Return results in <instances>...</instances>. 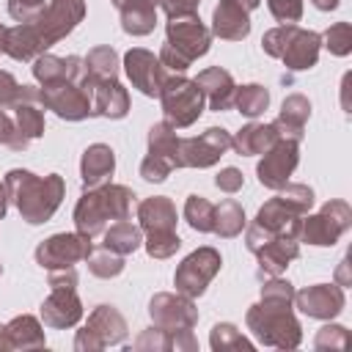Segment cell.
<instances>
[{
	"label": "cell",
	"instance_id": "6da1fadb",
	"mask_svg": "<svg viewBox=\"0 0 352 352\" xmlns=\"http://www.w3.org/2000/svg\"><path fill=\"white\" fill-rule=\"evenodd\" d=\"M85 16V0H50L41 14L16 28H6L3 52L14 60H33L66 38Z\"/></svg>",
	"mask_w": 352,
	"mask_h": 352
},
{
	"label": "cell",
	"instance_id": "7a4b0ae2",
	"mask_svg": "<svg viewBox=\"0 0 352 352\" xmlns=\"http://www.w3.org/2000/svg\"><path fill=\"white\" fill-rule=\"evenodd\" d=\"M3 182L8 190V204H14L16 212L22 214V220L30 226H41V223L52 220V214L58 212V206L66 195L63 176H58V173L36 176L25 168H11Z\"/></svg>",
	"mask_w": 352,
	"mask_h": 352
},
{
	"label": "cell",
	"instance_id": "3957f363",
	"mask_svg": "<svg viewBox=\"0 0 352 352\" xmlns=\"http://www.w3.org/2000/svg\"><path fill=\"white\" fill-rule=\"evenodd\" d=\"M135 204V192L124 184H99L82 192L74 206V226L85 236H96L113 220H129Z\"/></svg>",
	"mask_w": 352,
	"mask_h": 352
},
{
	"label": "cell",
	"instance_id": "277c9868",
	"mask_svg": "<svg viewBox=\"0 0 352 352\" xmlns=\"http://www.w3.org/2000/svg\"><path fill=\"white\" fill-rule=\"evenodd\" d=\"M248 330L256 336L258 344L275 346V349H294L302 341V327L294 316L292 302H272L258 300L245 314Z\"/></svg>",
	"mask_w": 352,
	"mask_h": 352
},
{
	"label": "cell",
	"instance_id": "5b68a950",
	"mask_svg": "<svg viewBox=\"0 0 352 352\" xmlns=\"http://www.w3.org/2000/svg\"><path fill=\"white\" fill-rule=\"evenodd\" d=\"M261 47L270 58H280L286 69L305 72V69L316 66V60H319L322 36L316 30H305L300 25H278L264 33Z\"/></svg>",
	"mask_w": 352,
	"mask_h": 352
},
{
	"label": "cell",
	"instance_id": "8992f818",
	"mask_svg": "<svg viewBox=\"0 0 352 352\" xmlns=\"http://www.w3.org/2000/svg\"><path fill=\"white\" fill-rule=\"evenodd\" d=\"M41 102L63 121H82L94 116V80L88 72L72 80H60L52 85H41Z\"/></svg>",
	"mask_w": 352,
	"mask_h": 352
},
{
	"label": "cell",
	"instance_id": "52a82bcc",
	"mask_svg": "<svg viewBox=\"0 0 352 352\" xmlns=\"http://www.w3.org/2000/svg\"><path fill=\"white\" fill-rule=\"evenodd\" d=\"M160 102H162V113L165 121L176 129H187L192 126L201 113H204V94L195 85V80L184 77V74H173L165 80L162 91H160Z\"/></svg>",
	"mask_w": 352,
	"mask_h": 352
},
{
	"label": "cell",
	"instance_id": "ba28073f",
	"mask_svg": "<svg viewBox=\"0 0 352 352\" xmlns=\"http://www.w3.org/2000/svg\"><path fill=\"white\" fill-rule=\"evenodd\" d=\"M352 226V209L346 201L333 198L327 201L316 214H305L300 226V239L316 248H330L336 245Z\"/></svg>",
	"mask_w": 352,
	"mask_h": 352
},
{
	"label": "cell",
	"instance_id": "9c48e42d",
	"mask_svg": "<svg viewBox=\"0 0 352 352\" xmlns=\"http://www.w3.org/2000/svg\"><path fill=\"white\" fill-rule=\"evenodd\" d=\"M126 319L118 314L116 305H96L85 322L82 330L74 336V349L77 352H96L104 346L124 344L126 338Z\"/></svg>",
	"mask_w": 352,
	"mask_h": 352
},
{
	"label": "cell",
	"instance_id": "30bf717a",
	"mask_svg": "<svg viewBox=\"0 0 352 352\" xmlns=\"http://www.w3.org/2000/svg\"><path fill=\"white\" fill-rule=\"evenodd\" d=\"M91 250H94L91 236H85L80 231H74V234L63 231V234H52L44 242H38L33 258L41 270L50 272V270H69V267L85 261Z\"/></svg>",
	"mask_w": 352,
	"mask_h": 352
},
{
	"label": "cell",
	"instance_id": "8fae6325",
	"mask_svg": "<svg viewBox=\"0 0 352 352\" xmlns=\"http://www.w3.org/2000/svg\"><path fill=\"white\" fill-rule=\"evenodd\" d=\"M220 264H223V258L214 248L206 245V248L192 250L190 256L182 258V264L173 272L176 292L184 294V297H192V300L201 297L206 292V286L212 283V278L220 272Z\"/></svg>",
	"mask_w": 352,
	"mask_h": 352
},
{
	"label": "cell",
	"instance_id": "7c38bea8",
	"mask_svg": "<svg viewBox=\"0 0 352 352\" xmlns=\"http://www.w3.org/2000/svg\"><path fill=\"white\" fill-rule=\"evenodd\" d=\"M231 148V132L209 126L195 138H179V168H212Z\"/></svg>",
	"mask_w": 352,
	"mask_h": 352
},
{
	"label": "cell",
	"instance_id": "4fadbf2b",
	"mask_svg": "<svg viewBox=\"0 0 352 352\" xmlns=\"http://www.w3.org/2000/svg\"><path fill=\"white\" fill-rule=\"evenodd\" d=\"M300 162V140H292V138H278L258 160L256 165V176L258 182L267 187V190H280L289 176L294 173Z\"/></svg>",
	"mask_w": 352,
	"mask_h": 352
},
{
	"label": "cell",
	"instance_id": "5bb4252c",
	"mask_svg": "<svg viewBox=\"0 0 352 352\" xmlns=\"http://www.w3.org/2000/svg\"><path fill=\"white\" fill-rule=\"evenodd\" d=\"M165 44H170L182 58H187L190 63L198 60L201 55L209 52L212 47V30L198 19V14H187V16H170L168 28H165Z\"/></svg>",
	"mask_w": 352,
	"mask_h": 352
},
{
	"label": "cell",
	"instance_id": "9a60e30c",
	"mask_svg": "<svg viewBox=\"0 0 352 352\" xmlns=\"http://www.w3.org/2000/svg\"><path fill=\"white\" fill-rule=\"evenodd\" d=\"M148 316L162 330H192L198 324V308L192 297L160 292L148 300Z\"/></svg>",
	"mask_w": 352,
	"mask_h": 352
},
{
	"label": "cell",
	"instance_id": "2e32d148",
	"mask_svg": "<svg viewBox=\"0 0 352 352\" xmlns=\"http://www.w3.org/2000/svg\"><path fill=\"white\" fill-rule=\"evenodd\" d=\"M124 72L129 77V82L146 94V96H160L165 80H168V69L160 63V58L143 47H132L126 55H124Z\"/></svg>",
	"mask_w": 352,
	"mask_h": 352
},
{
	"label": "cell",
	"instance_id": "e0dca14e",
	"mask_svg": "<svg viewBox=\"0 0 352 352\" xmlns=\"http://www.w3.org/2000/svg\"><path fill=\"white\" fill-rule=\"evenodd\" d=\"M292 305L311 319H333L344 311L346 297H344V289L338 283H314V286L294 292Z\"/></svg>",
	"mask_w": 352,
	"mask_h": 352
},
{
	"label": "cell",
	"instance_id": "ac0fdd59",
	"mask_svg": "<svg viewBox=\"0 0 352 352\" xmlns=\"http://www.w3.org/2000/svg\"><path fill=\"white\" fill-rule=\"evenodd\" d=\"M11 113H14L16 135L22 143L30 146V140H38L44 135V102L36 85H19Z\"/></svg>",
	"mask_w": 352,
	"mask_h": 352
},
{
	"label": "cell",
	"instance_id": "d6986e66",
	"mask_svg": "<svg viewBox=\"0 0 352 352\" xmlns=\"http://www.w3.org/2000/svg\"><path fill=\"white\" fill-rule=\"evenodd\" d=\"M41 319L52 330L74 327L82 319V302L77 297V289H50L41 302Z\"/></svg>",
	"mask_w": 352,
	"mask_h": 352
},
{
	"label": "cell",
	"instance_id": "ffe728a7",
	"mask_svg": "<svg viewBox=\"0 0 352 352\" xmlns=\"http://www.w3.org/2000/svg\"><path fill=\"white\" fill-rule=\"evenodd\" d=\"M209 30L223 41H242L250 33V11L239 0H220L212 11Z\"/></svg>",
	"mask_w": 352,
	"mask_h": 352
},
{
	"label": "cell",
	"instance_id": "44dd1931",
	"mask_svg": "<svg viewBox=\"0 0 352 352\" xmlns=\"http://www.w3.org/2000/svg\"><path fill=\"white\" fill-rule=\"evenodd\" d=\"M47 338H44V327L36 316L22 314L14 316L11 322L0 324V352L6 349H44Z\"/></svg>",
	"mask_w": 352,
	"mask_h": 352
},
{
	"label": "cell",
	"instance_id": "7402d4cb",
	"mask_svg": "<svg viewBox=\"0 0 352 352\" xmlns=\"http://www.w3.org/2000/svg\"><path fill=\"white\" fill-rule=\"evenodd\" d=\"M195 85L201 88L204 94V102L209 104V110L214 113H223V110H231L234 107V77L231 72H226L223 66H209L204 69L198 77H195Z\"/></svg>",
	"mask_w": 352,
	"mask_h": 352
},
{
	"label": "cell",
	"instance_id": "603a6c76",
	"mask_svg": "<svg viewBox=\"0 0 352 352\" xmlns=\"http://www.w3.org/2000/svg\"><path fill=\"white\" fill-rule=\"evenodd\" d=\"M116 170V154L107 143H91L82 157H80V179H82V187L91 190V187H99L104 184Z\"/></svg>",
	"mask_w": 352,
	"mask_h": 352
},
{
	"label": "cell",
	"instance_id": "cb8c5ba5",
	"mask_svg": "<svg viewBox=\"0 0 352 352\" xmlns=\"http://www.w3.org/2000/svg\"><path fill=\"white\" fill-rule=\"evenodd\" d=\"M138 352H165V349H176V352H195L198 349V341L192 336V330H162V327H148L143 330L135 344H132Z\"/></svg>",
	"mask_w": 352,
	"mask_h": 352
},
{
	"label": "cell",
	"instance_id": "d4e9b609",
	"mask_svg": "<svg viewBox=\"0 0 352 352\" xmlns=\"http://www.w3.org/2000/svg\"><path fill=\"white\" fill-rule=\"evenodd\" d=\"M121 14V30L129 36H148L157 28L160 0H110Z\"/></svg>",
	"mask_w": 352,
	"mask_h": 352
},
{
	"label": "cell",
	"instance_id": "484cf974",
	"mask_svg": "<svg viewBox=\"0 0 352 352\" xmlns=\"http://www.w3.org/2000/svg\"><path fill=\"white\" fill-rule=\"evenodd\" d=\"M253 256L258 258V270L270 278L280 275L297 256H300V239L292 236H275L270 242H264L261 248L253 250Z\"/></svg>",
	"mask_w": 352,
	"mask_h": 352
},
{
	"label": "cell",
	"instance_id": "4316f807",
	"mask_svg": "<svg viewBox=\"0 0 352 352\" xmlns=\"http://www.w3.org/2000/svg\"><path fill=\"white\" fill-rule=\"evenodd\" d=\"M85 72V63L80 55H66L58 58L52 52H41L38 58H33V77L38 80V85H52L60 80H72L80 77Z\"/></svg>",
	"mask_w": 352,
	"mask_h": 352
},
{
	"label": "cell",
	"instance_id": "83f0119b",
	"mask_svg": "<svg viewBox=\"0 0 352 352\" xmlns=\"http://www.w3.org/2000/svg\"><path fill=\"white\" fill-rule=\"evenodd\" d=\"M138 220L143 234L176 231V206L168 195H151L138 204Z\"/></svg>",
	"mask_w": 352,
	"mask_h": 352
},
{
	"label": "cell",
	"instance_id": "f1b7e54d",
	"mask_svg": "<svg viewBox=\"0 0 352 352\" xmlns=\"http://www.w3.org/2000/svg\"><path fill=\"white\" fill-rule=\"evenodd\" d=\"M311 118V102L302 94H292L283 99L278 118L272 121V126L278 129V138H292V140H302L305 135V124Z\"/></svg>",
	"mask_w": 352,
	"mask_h": 352
},
{
	"label": "cell",
	"instance_id": "f546056e",
	"mask_svg": "<svg viewBox=\"0 0 352 352\" xmlns=\"http://www.w3.org/2000/svg\"><path fill=\"white\" fill-rule=\"evenodd\" d=\"M126 113H129V94L118 80L94 82V116L124 118Z\"/></svg>",
	"mask_w": 352,
	"mask_h": 352
},
{
	"label": "cell",
	"instance_id": "4dcf8cb0",
	"mask_svg": "<svg viewBox=\"0 0 352 352\" xmlns=\"http://www.w3.org/2000/svg\"><path fill=\"white\" fill-rule=\"evenodd\" d=\"M275 140H278V129H275L272 124L250 121V124H245V126L231 138V148H234L239 157H256V154H264Z\"/></svg>",
	"mask_w": 352,
	"mask_h": 352
},
{
	"label": "cell",
	"instance_id": "1f68e13d",
	"mask_svg": "<svg viewBox=\"0 0 352 352\" xmlns=\"http://www.w3.org/2000/svg\"><path fill=\"white\" fill-rule=\"evenodd\" d=\"M102 234H104L102 248H107V250H113V253H121V256H129V253H135V250L143 245V231H140V226H135V223H129V220H116V223H113L110 228H104Z\"/></svg>",
	"mask_w": 352,
	"mask_h": 352
},
{
	"label": "cell",
	"instance_id": "d6a6232c",
	"mask_svg": "<svg viewBox=\"0 0 352 352\" xmlns=\"http://www.w3.org/2000/svg\"><path fill=\"white\" fill-rule=\"evenodd\" d=\"M82 63H85V72H88V77L94 80V82H99V80H118V52L113 50V47H94L85 58H82Z\"/></svg>",
	"mask_w": 352,
	"mask_h": 352
},
{
	"label": "cell",
	"instance_id": "836d02e7",
	"mask_svg": "<svg viewBox=\"0 0 352 352\" xmlns=\"http://www.w3.org/2000/svg\"><path fill=\"white\" fill-rule=\"evenodd\" d=\"M242 228H245V209L234 198H226L220 206H214L212 234H217L220 239H234L236 234H242Z\"/></svg>",
	"mask_w": 352,
	"mask_h": 352
},
{
	"label": "cell",
	"instance_id": "e575fe53",
	"mask_svg": "<svg viewBox=\"0 0 352 352\" xmlns=\"http://www.w3.org/2000/svg\"><path fill=\"white\" fill-rule=\"evenodd\" d=\"M148 154H160L168 157L173 162V168H179V135L176 126H170L168 121H157L148 129Z\"/></svg>",
	"mask_w": 352,
	"mask_h": 352
},
{
	"label": "cell",
	"instance_id": "d590c367",
	"mask_svg": "<svg viewBox=\"0 0 352 352\" xmlns=\"http://www.w3.org/2000/svg\"><path fill=\"white\" fill-rule=\"evenodd\" d=\"M234 107L248 116V118H258L267 107H270V91L258 82H248V85H239L234 91Z\"/></svg>",
	"mask_w": 352,
	"mask_h": 352
},
{
	"label": "cell",
	"instance_id": "8d00e7d4",
	"mask_svg": "<svg viewBox=\"0 0 352 352\" xmlns=\"http://www.w3.org/2000/svg\"><path fill=\"white\" fill-rule=\"evenodd\" d=\"M184 220L198 234H212L214 228V204L204 195H187L184 201Z\"/></svg>",
	"mask_w": 352,
	"mask_h": 352
},
{
	"label": "cell",
	"instance_id": "74e56055",
	"mask_svg": "<svg viewBox=\"0 0 352 352\" xmlns=\"http://www.w3.org/2000/svg\"><path fill=\"white\" fill-rule=\"evenodd\" d=\"M209 346L214 352H234V349H253V341L245 338L242 330H236L231 322H217L209 333Z\"/></svg>",
	"mask_w": 352,
	"mask_h": 352
},
{
	"label": "cell",
	"instance_id": "f35d334b",
	"mask_svg": "<svg viewBox=\"0 0 352 352\" xmlns=\"http://www.w3.org/2000/svg\"><path fill=\"white\" fill-rule=\"evenodd\" d=\"M85 261H88L91 275L104 278V280H107V278H116V275L124 272V256H121V253H113V250H107V248L91 250Z\"/></svg>",
	"mask_w": 352,
	"mask_h": 352
},
{
	"label": "cell",
	"instance_id": "ab89813d",
	"mask_svg": "<svg viewBox=\"0 0 352 352\" xmlns=\"http://www.w3.org/2000/svg\"><path fill=\"white\" fill-rule=\"evenodd\" d=\"M322 44H324L333 55H338V58L349 55V52H352V25H349V22H336V25H330V28L324 30V36H322Z\"/></svg>",
	"mask_w": 352,
	"mask_h": 352
},
{
	"label": "cell",
	"instance_id": "60d3db41",
	"mask_svg": "<svg viewBox=\"0 0 352 352\" xmlns=\"http://www.w3.org/2000/svg\"><path fill=\"white\" fill-rule=\"evenodd\" d=\"M143 245L151 258H170L182 248V239L176 231H160V234H146Z\"/></svg>",
	"mask_w": 352,
	"mask_h": 352
},
{
	"label": "cell",
	"instance_id": "b9f144b4",
	"mask_svg": "<svg viewBox=\"0 0 352 352\" xmlns=\"http://www.w3.org/2000/svg\"><path fill=\"white\" fill-rule=\"evenodd\" d=\"M346 346H349V330L344 324H324L314 338V349H319V352L346 349Z\"/></svg>",
	"mask_w": 352,
	"mask_h": 352
},
{
	"label": "cell",
	"instance_id": "7bdbcfd3",
	"mask_svg": "<svg viewBox=\"0 0 352 352\" xmlns=\"http://www.w3.org/2000/svg\"><path fill=\"white\" fill-rule=\"evenodd\" d=\"M170 170H176L173 162L160 154H146V160L140 162V176H143V182H151V184L165 182L170 176Z\"/></svg>",
	"mask_w": 352,
	"mask_h": 352
},
{
	"label": "cell",
	"instance_id": "ee69618b",
	"mask_svg": "<svg viewBox=\"0 0 352 352\" xmlns=\"http://www.w3.org/2000/svg\"><path fill=\"white\" fill-rule=\"evenodd\" d=\"M267 6L280 25H297L302 16V0H267Z\"/></svg>",
	"mask_w": 352,
	"mask_h": 352
},
{
	"label": "cell",
	"instance_id": "f6af8a7d",
	"mask_svg": "<svg viewBox=\"0 0 352 352\" xmlns=\"http://www.w3.org/2000/svg\"><path fill=\"white\" fill-rule=\"evenodd\" d=\"M0 143L8 146L11 151H25V148H28V143H22L19 135H16L14 116H8L6 110H0Z\"/></svg>",
	"mask_w": 352,
	"mask_h": 352
},
{
	"label": "cell",
	"instance_id": "bcb514c9",
	"mask_svg": "<svg viewBox=\"0 0 352 352\" xmlns=\"http://www.w3.org/2000/svg\"><path fill=\"white\" fill-rule=\"evenodd\" d=\"M44 11V0H8V14L16 22H28Z\"/></svg>",
	"mask_w": 352,
	"mask_h": 352
},
{
	"label": "cell",
	"instance_id": "7dc6e473",
	"mask_svg": "<svg viewBox=\"0 0 352 352\" xmlns=\"http://www.w3.org/2000/svg\"><path fill=\"white\" fill-rule=\"evenodd\" d=\"M214 184H217V190H223V192H239L242 184H245V176H242L239 168H223V170L214 176Z\"/></svg>",
	"mask_w": 352,
	"mask_h": 352
},
{
	"label": "cell",
	"instance_id": "c3c4849f",
	"mask_svg": "<svg viewBox=\"0 0 352 352\" xmlns=\"http://www.w3.org/2000/svg\"><path fill=\"white\" fill-rule=\"evenodd\" d=\"M16 91H19V82L11 72H3L0 69V110H11L14 99H16Z\"/></svg>",
	"mask_w": 352,
	"mask_h": 352
},
{
	"label": "cell",
	"instance_id": "681fc988",
	"mask_svg": "<svg viewBox=\"0 0 352 352\" xmlns=\"http://www.w3.org/2000/svg\"><path fill=\"white\" fill-rule=\"evenodd\" d=\"M162 11L170 16H187V14H198V6L201 0H160Z\"/></svg>",
	"mask_w": 352,
	"mask_h": 352
},
{
	"label": "cell",
	"instance_id": "f907efd6",
	"mask_svg": "<svg viewBox=\"0 0 352 352\" xmlns=\"http://www.w3.org/2000/svg\"><path fill=\"white\" fill-rule=\"evenodd\" d=\"M50 289H77V272L69 270H50Z\"/></svg>",
	"mask_w": 352,
	"mask_h": 352
},
{
	"label": "cell",
	"instance_id": "816d5d0a",
	"mask_svg": "<svg viewBox=\"0 0 352 352\" xmlns=\"http://www.w3.org/2000/svg\"><path fill=\"white\" fill-rule=\"evenodd\" d=\"M336 283H338L341 289L352 286V275H349V258H346V256L341 258V264H338V270H336Z\"/></svg>",
	"mask_w": 352,
	"mask_h": 352
},
{
	"label": "cell",
	"instance_id": "f5cc1de1",
	"mask_svg": "<svg viewBox=\"0 0 352 352\" xmlns=\"http://www.w3.org/2000/svg\"><path fill=\"white\" fill-rule=\"evenodd\" d=\"M8 212V190H6V182H0V220L6 217Z\"/></svg>",
	"mask_w": 352,
	"mask_h": 352
},
{
	"label": "cell",
	"instance_id": "db71d44e",
	"mask_svg": "<svg viewBox=\"0 0 352 352\" xmlns=\"http://www.w3.org/2000/svg\"><path fill=\"white\" fill-rule=\"evenodd\" d=\"M311 3H314V6L319 8V11H336L341 0H311Z\"/></svg>",
	"mask_w": 352,
	"mask_h": 352
},
{
	"label": "cell",
	"instance_id": "11a10c76",
	"mask_svg": "<svg viewBox=\"0 0 352 352\" xmlns=\"http://www.w3.org/2000/svg\"><path fill=\"white\" fill-rule=\"evenodd\" d=\"M3 36H6V25H0V52H3Z\"/></svg>",
	"mask_w": 352,
	"mask_h": 352
},
{
	"label": "cell",
	"instance_id": "9f6ffc18",
	"mask_svg": "<svg viewBox=\"0 0 352 352\" xmlns=\"http://www.w3.org/2000/svg\"><path fill=\"white\" fill-rule=\"evenodd\" d=\"M0 275H3V264H0Z\"/></svg>",
	"mask_w": 352,
	"mask_h": 352
}]
</instances>
